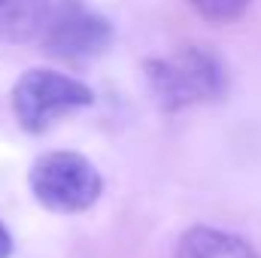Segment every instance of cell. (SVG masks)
I'll list each match as a JSON object with an SVG mask.
<instances>
[{
	"mask_svg": "<svg viewBox=\"0 0 261 258\" xmlns=\"http://www.w3.org/2000/svg\"><path fill=\"white\" fill-rule=\"evenodd\" d=\"M9 252H12V237L3 228V222H0V258H9Z\"/></svg>",
	"mask_w": 261,
	"mask_h": 258,
	"instance_id": "ba28073f",
	"label": "cell"
},
{
	"mask_svg": "<svg viewBox=\"0 0 261 258\" xmlns=\"http://www.w3.org/2000/svg\"><path fill=\"white\" fill-rule=\"evenodd\" d=\"M91 104H94V91L85 82L46 67L21 73V79L12 88L15 119L28 134H43L58 119H64L67 113L85 110Z\"/></svg>",
	"mask_w": 261,
	"mask_h": 258,
	"instance_id": "7a4b0ae2",
	"label": "cell"
},
{
	"mask_svg": "<svg viewBox=\"0 0 261 258\" xmlns=\"http://www.w3.org/2000/svg\"><path fill=\"white\" fill-rule=\"evenodd\" d=\"M52 18L49 0H0V43H21L40 34Z\"/></svg>",
	"mask_w": 261,
	"mask_h": 258,
	"instance_id": "8992f818",
	"label": "cell"
},
{
	"mask_svg": "<svg viewBox=\"0 0 261 258\" xmlns=\"http://www.w3.org/2000/svg\"><path fill=\"white\" fill-rule=\"evenodd\" d=\"M28 186L52 213H82L100 197V173L79 152H46L31 164Z\"/></svg>",
	"mask_w": 261,
	"mask_h": 258,
	"instance_id": "3957f363",
	"label": "cell"
},
{
	"mask_svg": "<svg viewBox=\"0 0 261 258\" xmlns=\"http://www.w3.org/2000/svg\"><path fill=\"white\" fill-rule=\"evenodd\" d=\"M189 3L210 21H234L249 6V0H189Z\"/></svg>",
	"mask_w": 261,
	"mask_h": 258,
	"instance_id": "52a82bcc",
	"label": "cell"
},
{
	"mask_svg": "<svg viewBox=\"0 0 261 258\" xmlns=\"http://www.w3.org/2000/svg\"><path fill=\"white\" fill-rule=\"evenodd\" d=\"M143 70L149 94L155 107H161L164 113L213 100L225 91V67L213 52L200 46H186L176 49L173 55L152 58Z\"/></svg>",
	"mask_w": 261,
	"mask_h": 258,
	"instance_id": "6da1fadb",
	"label": "cell"
},
{
	"mask_svg": "<svg viewBox=\"0 0 261 258\" xmlns=\"http://www.w3.org/2000/svg\"><path fill=\"white\" fill-rule=\"evenodd\" d=\"M173 258H258V252L237 234L219 228H192L182 234Z\"/></svg>",
	"mask_w": 261,
	"mask_h": 258,
	"instance_id": "5b68a950",
	"label": "cell"
},
{
	"mask_svg": "<svg viewBox=\"0 0 261 258\" xmlns=\"http://www.w3.org/2000/svg\"><path fill=\"white\" fill-rule=\"evenodd\" d=\"M46 31V49L58 58L70 61H85L100 55L110 40H113V28L107 18H100L97 12L70 6L64 12H58L55 18H49Z\"/></svg>",
	"mask_w": 261,
	"mask_h": 258,
	"instance_id": "277c9868",
	"label": "cell"
}]
</instances>
